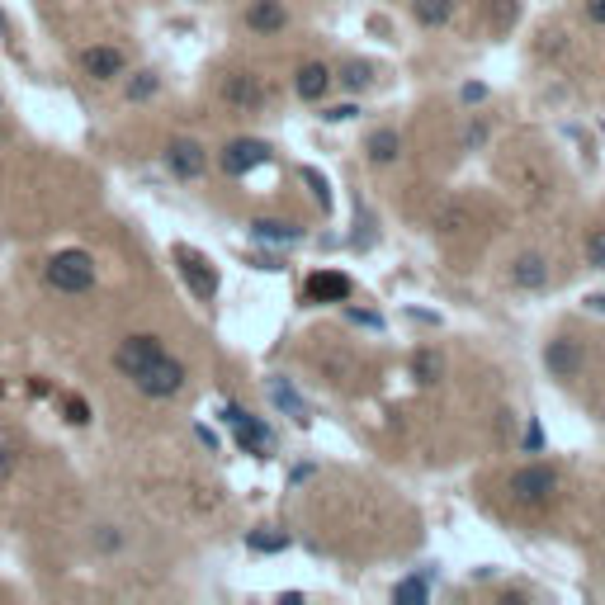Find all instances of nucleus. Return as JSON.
<instances>
[{
    "label": "nucleus",
    "mask_w": 605,
    "mask_h": 605,
    "mask_svg": "<svg viewBox=\"0 0 605 605\" xmlns=\"http://www.w3.org/2000/svg\"><path fill=\"white\" fill-rule=\"evenodd\" d=\"M124 66H128L124 47H86V53H81V72L95 76V81H114V76H124Z\"/></svg>",
    "instance_id": "obj_8"
},
{
    "label": "nucleus",
    "mask_w": 605,
    "mask_h": 605,
    "mask_svg": "<svg viewBox=\"0 0 605 605\" xmlns=\"http://www.w3.org/2000/svg\"><path fill=\"white\" fill-rule=\"evenodd\" d=\"M369 81H374V66L369 62H341V86L345 90H364Z\"/></svg>",
    "instance_id": "obj_19"
},
{
    "label": "nucleus",
    "mask_w": 605,
    "mask_h": 605,
    "mask_svg": "<svg viewBox=\"0 0 605 605\" xmlns=\"http://www.w3.org/2000/svg\"><path fill=\"white\" fill-rule=\"evenodd\" d=\"M223 99L227 105H242V109H256V105H265V86L251 72H232L223 81Z\"/></svg>",
    "instance_id": "obj_10"
},
{
    "label": "nucleus",
    "mask_w": 605,
    "mask_h": 605,
    "mask_svg": "<svg viewBox=\"0 0 605 605\" xmlns=\"http://www.w3.org/2000/svg\"><path fill=\"white\" fill-rule=\"evenodd\" d=\"M331 72H327V66L322 62H308V66H298V81H294V86H298V95L302 99H322L327 90H331Z\"/></svg>",
    "instance_id": "obj_14"
},
{
    "label": "nucleus",
    "mask_w": 605,
    "mask_h": 605,
    "mask_svg": "<svg viewBox=\"0 0 605 605\" xmlns=\"http://www.w3.org/2000/svg\"><path fill=\"white\" fill-rule=\"evenodd\" d=\"M412 374L422 379V383H435V379L445 374V360L435 355V350H416V355H412Z\"/></svg>",
    "instance_id": "obj_18"
},
{
    "label": "nucleus",
    "mask_w": 605,
    "mask_h": 605,
    "mask_svg": "<svg viewBox=\"0 0 605 605\" xmlns=\"http://www.w3.org/2000/svg\"><path fill=\"white\" fill-rule=\"evenodd\" d=\"M397 151H402V138H397L393 128L369 132V161H374V166H388V161H397Z\"/></svg>",
    "instance_id": "obj_16"
},
{
    "label": "nucleus",
    "mask_w": 605,
    "mask_h": 605,
    "mask_svg": "<svg viewBox=\"0 0 605 605\" xmlns=\"http://www.w3.org/2000/svg\"><path fill=\"white\" fill-rule=\"evenodd\" d=\"M223 422L237 430V445L246 449V454H256V459H270L275 454V435L265 430V422H256L246 407H237V402H227L223 407Z\"/></svg>",
    "instance_id": "obj_3"
},
{
    "label": "nucleus",
    "mask_w": 605,
    "mask_h": 605,
    "mask_svg": "<svg viewBox=\"0 0 605 605\" xmlns=\"http://www.w3.org/2000/svg\"><path fill=\"white\" fill-rule=\"evenodd\" d=\"M412 10H416V20H422L426 29H440L449 14H454V0H416Z\"/></svg>",
    "instance_id": "obj_17"
},
{
    "label": "nucleus",
    "mask_w": 605,
    "mask_h": 605,
    "mask_svg": "<svg viewBox=\"0 0 605 605\" xmlns=\"http://www.w3.org/2000/svg\"><path fill=\"white\" fill-rule=\"evenodd\" d=\"M270 161V147H265L260 138H237V142H227L223 147V175H246V171H256V166Z\"/></svg>",
    "instance_id": "obj_6"
},
{
    "label": "nucleus",
    "mask_w": 605,
    "mask_h": 605,
    "mask_svg": "<svg viewBox=\"0 0 605 605\" xmlns=\"http://www.w3.org/2000/svg\"><path fill=\"white\" fill-rule=\"evenodd\" d=\"M308 302H345L350 298V279L345 275H336V270H317L308 275Z\"/></svg>",
    "instance_id": "obj_11"
},
{
    "label": "nucleus",
    "mask_w": 605,
    "mask_h": 605,
    "mask_svg": "<svg viewBox=\"0 0 605 605\" xmlns=\"http://www.w3.org/2000/svg\"><path fill=\"white\" fill-rule=\"evenodd\" d=\"M544 364H549L553 379H577V374H582V345L567 341V336H558V341H549Z\"/></svg>",
    "instance_id": "obj_9"
},
{
    "label": "nucleus",
    "mask_w": 605,
    "mask_h": 605,
    "mask_svg": "<svg viewBox=\"0 0 605 605\" xmlns=\"http://www.w3.org/2000/svg\"><path fill=\"white\" fill-rule=\"evenodd\" d=\"M553 492H558V473L544 464H530V468H520V473H511V497L520 507H549Z\"/></svg>",
    "instance_id": "obj_4"
},
{
    "label": "nucleus",
    "mask_w": 605,
    "mask_h": 605,
    "mask_svg": "<svg viewBox=\"0 0 605 605\" xmlns=\"http://www.w3.org/2000/svg\"><path fill=\"white\" fill-rule=\"evenodd\" d=\"M251 232H256L260 242H298L302 237V227L298 223H284V217H256Z\"/></svg>",
    "instance_id": "obj_15"
},
{
    "label": "nucleus",
    "mask_w": 605,
    "mask_h": 605,
    "mask_svg": "<svg viewBox=\"0 0 605 605\" xmlns=\"http://www.w3.org/2000/svg\"><path fill=\"white\" fill-rule=\"evenodd\" d=\"M355 114H360L355 105H336V109H327V114H322V119H327V124H341V119H355Z\"/></svg>",
    "instance_id": "obj_28"
},
{
    "label": "nucleus",
    "mask_w": 605,
    "mask_h": 605,
    "mask_svg": "<svg viewBox=\"0 0 605 605\" xmlns=\"http://www.w3.org/2000/svg\"><path fill=\"white\" fill-rule=\"evenodd\" d=\"M302 180L312 184V199H317V209H322V213H331V190H327V175H322V171H312V166H308V171H302Z\"/></svg>",
    "instance_id": "obj_22"
},
{
    "label": "nucleus",
    "mask_w": 605,
    "mask_h": 605,
    "mask_svg": "<svg viewBox=\"0 0 605 605\" xmlns=\"http://www.w3.org/2000/svg\"><path fill=\"white\" fill-rule=\"evenodd\" d=\"M511 284H516V289H544V284H549V260L534 256V251L516 256V265H511Z\"/></svg>",
    "instance_id": "obj_12"
},
{
    "label": "nucleus",
    "mask_w": 605,
    "mask_h": 605,
    "mask_svg": "<svg viewBox=\"0 0 605 605\" xmlns=\"http://www.w3.org/2000/svg\"><path fill=\"white\" fill-rule=\"evenodd\" d=\"M43 275L62 294H86L95 284V260H90V251H57V256L47 260Z\"/></svg>",
    "instance_id": "obj_2"
},
{
    "label": "nucleus",
    "mask_w": 605,
    "mask_h": 605,
    "mask_svg": "<svg viewBox=\"0 0 605 605\" xmlns=\"http://www.w3.org/2000/svg\"><path fill=\"white\" fill-rule=\"evenodd\" d=\"M586 20H592V24H605V0H586Z\"/></svg>",
    "instance_id": "obj_29"
},
{
    "label": "nucleus",
    "mask_w": 605,
    "mask_h": 605,
    "mask_svg": "<svg viewBox=\"0 0 605 605\" xmlns=\"http://www.w3.org/2000/svg\"><path fill=\"white\" fill-rule=\"evenodd\" d=\"M157 86H161L157 72H138V76L128 81V99H151V95H157Z\"/></svg>",
    "instance_id": "obj_21"
},
{
    "label": "nucleus",
    "mask_w": 605,
    "mask_h": 605,
    "mask_svg": "<svg viewBox=\"0 0 605 605\" xmlns=\"http://www.w3.org/2000/svg\"><path fill=\"white\" fill-rule=\"evenodd\" d=\"M95 544H99V549H119V544H124V534H119V530H114V534H109V525H99V534H95Z\"/></svg>",
    "instance_id": "obj_27"
},
{
    "label": "nucleus",
    "mask_w": 605,
    "mask_h": 605,
    "mask_svg": "<svg viewBox=\"0 0 605 605\" xmlns=\"http://www.w3.org/2000/svg\"><path fill=\"white\" fill-rule=\"evenodd\" d=\"M175 260H180V275H184V284H190V294L199 302H213L217 298V270H213V265L199 256V251H190V246H180Z\"/></svg>",
    "instance_id": "obj_5"
},
{
    "label": "nucleus",
    "mask_w": 605,
    "mask_h": 605,
    "mask_svg": "<svg viewBox=\"0 0 605 605\" xmlns=\"http://www.w3.org/2000/svg\"><path fill=\"white\" fill-rule=\"evenodd\" d=\"M124 379H132V388L147 393V397H175L184 388V364L175 355H166V345L157 355H147L142 364H132Z\"/></svg>",
    "instance_id": "obj_1"
},
{
    "label": "nucleus",
    "mask_w": 605,
    "mask_h": 605,
    "mask_svg": "<svg viewBox=\"0 0 605 605\" xmlns=\"http://www.w3.org/2000/svg\"><path fill=\"white\" fill-rule=\"evenodd\" d=\"M166 161H171V171L180 180H199L209 171V157H204V147L190 142V138H175L171 147H166Z\"/></svg>",
    "instance_id": "obj_7"
},
{
    "label": "nucleus",
    "mask_w": 605,
    "mask_h": 605,
    "mask_svg": "<svg viewBox=\"0 0 605 605\" xmlns=\"http://www.w3.org/2000/svg\"><path fill=\"white\" fill-rule=\"evenodd\" d=\"M393 601H402V605H412V601H416V605H422V601H426V582H416V577H412V582H397Z\"/></svg>",
    "instance_id": "obj_24"
},
{
    "label": "nucleus",
    "mask_w": 605,
    "mask_h": 605,
    "mask_svg": "<svg viewBox=\"0 0 605 605\" xmlns=\"http://www.w3.org/2000/svg\"><path fill=\"white\" fill-rule=\"evenodd\" d=\"M275 402H279V407L294 416L298 426H308V407H302V402L294 397V388H289V383H284V379H275Z\"/></svg>",
    "instance_id": "obj_20"
},
{
    "label": "nucleus",
    "mask_w": 605,
    "mask_h": 605,
    "mask_svg": "<svg viewBox=\"0 0 605 605\" xmlns=\"http://www.w3.org/2000/svg\"><path fill=\"white\" fill-rule=\"evenodd\" d=\"M284 24H289V14H284L279 0H256V5L246 10V29L251 33H279Z\"/></svg>",
    "instance_id": "obj_13"
},
{
    "label": "nucleus",
    "mask_w": 605,
    "mask_h": 605,
    "mask_svg": "<svg viewBox=\"0 0 605 605\" xmlns=\"http://www.w3.org/2000/svg\"><path fill=\"white\" fill-rule=\"evenodd\" d=\"M586 260H592L596 270H605V227H596L592 237H586Z\"/></svg>",
    "instance_id": "obj_25"
},
{
    "label": "nucleus",
    "mask_w": 605,
    "mask_h": 605,
    "mask_svg": "<svg viewBox=\"0 0 605 605\" xmlns=\"http://www.w3.org/2000/svg\"><path fill=\"white\" fill-rule=\"evenodd\" d=\"M66 422H72V426H86V422H90V402H86V397H72V402H66Z\"/></svg>",
    "instance_id": "obj_26"
},
{
    "label": "nucleus",
    "mask_w": 605,
    "mask_h": 605,
    "mask_svg": "<svg viewBox=\"0 0 605 605\" xmlns=\"http://www.w3.org/2000/svg\"><path fill=\"white\" fill-rule=\"evenodd\" d=\"M246 544L256 549V553H279L289 540H284V534H260V530H256V534H246Z\"/></svg>",
    "instance_id": "obj_23"
}]
</instances>
